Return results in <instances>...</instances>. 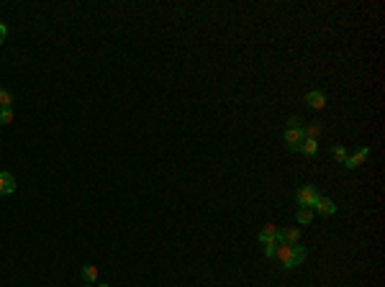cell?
<instances>
[{
    "label": "cell",
    "mask_w": 385,
    "mask_h": 287,
    "mask_svg": "<svg viewBox=\"0 0 385 287\" xmlns=\"http://www.w3.org/2000/svg\"><path fill=\"white\" fill-rule=\"evenodd\" d=\"M298 151L305 154V156H314V154L319 151V141H316V139H303V144H300Z\"/></svg>",
    "instance_id": "ba28073f"
},
{
    "label": "cell",
    "mask_w": 385,
    "mask_h": 287,
    "mask_svg": "<svg viewBox=\"0 0 385 287\" xmlns=\"http://www.w3.org/2000/svg\"><path fill=\"white\" fill-rule=\"evenodd\" d=\"M275 259H280V264H283L285 269H293V267H298V264H295V259H293V246H290V243H285V241L278 246V252H275Z\"/></svg>",
    "instance_id": "3957f363"
},
{
    "label": "cell",
    "mask_w": 385,
    "mask_h": 287,
    "mask_svg": "<svg viewBox=\"0 0 385 287\" xmlns=\"http://www.w3.org/2000/svg\"><path fill=\"white\" fill-rule=\"evenodd\" d=\"M283 241L285 243H300V228H288V231H283Z\"/></svg>",
    "instance_id": "8fae6325"
},
{
    "label": "cell",
    "mask_w": 385,
    "mask_h": 287,
    "mask_svg": "<svg viewBox=\"0 0 385 287\" xmlns=\"http://www.w3.org/2000/svg\"><path fill=\"white\" fill-rule=\"evenodd\" d=\"M370 156V146H362V149H357L352 156H346L344 159V167L346 170H357L360 167V164H365V159Z\"/></svg>",
    "instance_id": "5b68a950"
},
{
    "label": "cell",
    "mask_w": 385,
    "mask_h": 287,
    "mask_svg": "<svg viewBox=\"0 0 385 287\" xmlns=\"http://www.w3.org/2000/svg\"><path fill=\"white\" fill-rule=\"evenodd\" d=\"M6 36H8V28H6V23H3V21H0V44L6 41Z\"/></svg>",
    "instance_id": "ac0fdd59"
},
{
    "label": "cell",
    "mask_w": 385,
    "mask_h": 287,
    "mask_svg": "<svg viewBox=\"0 0 385 287\" xmlns=\"http://www.w3.org/2000/svg\"><path fill=\"white\" fill-rule=\"evenodd\" d=\"M11 103H13V95L0 88V108H11Z\"/></svg>",
    "instance_id": "5bb4252c"
},
{
    "label": "cell",
    "mask_w": 385,
    "mask_h": 287,
    "mask_svg": "<svg viewBox=\"0 0 385 287\" xmlns=\"http://www.w3.org/2000/svg\"><path fill=\"white\" fill-rule=\"evenodd\" d=\"M11 120H13V110H11V108H0V123L8 126Z\"/></svg>",
    "instance_id": "e0dca14e"
},
{
    "label": "cell",
    "mask_w": 385,
    "mask_h": 287,
    "mask_svg": "<svg viewBox=\"0 0 385 287\" xmlns=\"http://www.w3.org/2000/svg\"><path fill=\"white\" fill-rule=\"evenodd\" d=\"M95 287H110V284H108V282H98Z\"/></svg>",
    "instance_id": "d6986e66"
},
{
    "label": "cell",
    "mask_w": 385,
    "mask_h": 287,
    "mask_svg": "<svg viewBox=\"0 0 385 287\" xmlns=\"http://www.w3.org/2000/svg\"><path fill=\"white\" fill-rule=\"evenodd\" d=\"M83 279H85L88 284H95V282H98V267L85 264V267H83Z\"/></svg>",
    "instance_id": "30bf717a"
},
{
    "label": "cell",
    "mask_w": 385,
    "mask_h": 287,
    "mask_svg": "<svg viewBox=\"0 0 385 287\" xmlns=\"http://www.w3.org/2000/svg\"><path fill=\"white\" fill-rule=\"evenodd\" d=\"M293 259H295V264H300V262L305 259V246H300V243H293Z\"/></svg>",
    "instance_id": "4fadbf2b"
},
{
    "label": "cell",
    "mask_w": 385,
    "mask_h": 287,
    "mask_svg": "<svg viewBox=\"0 0 385 287\" xmlns=\"http://www.w3.org/2000/svg\"><path fill=\"white\" fill-rule=\"evenodd\" d=\"M16 190V177L11 172H0V195H11Z\"/></svg>",
    "instance_id": "52a82bcc"
},
{
    "label": "cell",
    "mask_w": 385,
    "mask_h": 287,
    "mask_svg": "<svg viewBox=\"0 0 385 287\" xmlns=\"http://www.w3.org/2000/svg\"><path fill=\"white\" fill-rule=\"evenodd\" d=\"M311 211H316L319 216H334V213H336V202H334L331 197H321V195H319Z\"/></svg>",
    "instance_id": "277c9868"
},
{
    "label": "cell",
    "mask_w": 385,
    "mask_h": 287,
    "mask_svg": "<svg viewBox=\"0 0 385 287\" xmlns=\"http://www.w3.org/2000/svg\"><path fill=\"white\" fill-rule=\"evenodd\" d=\"M305 103L311 105L314 110H321V108L326 105V95H324L321 90H311V93L305 95Z\"/></svg>",
    "instance_id": "8992f818"
},
{
    "label": "cell",
    "mask_w": 385,
    "mask_h": 287,
    "mask_svg": "<svg viewBox=\"0 0 385 287\" xmlns=\"http://www.w3.org/2000/svg\"><path fill=\"white\" fill-rule=\"evenodd\" d=\"M273 236H278V228H275L273 223H267V226L259 231V241H264V238H273Z\"/></svg>",
    "instance_id": "7c38bea8"
},
{
    "label": "cell",
    "mask_w": 385,
    "mask_h": 287,
    "mask_svg": "<svg viewBox=\"0 0 385 287\" xmlns=\"http://www.w3.org/2000/svg\"><path fill=\"white\" fill-rule=\"evenodd\" d=\"M85 287H95V284H85Z\"/></svg>",
    "instance_id": "ffe728a7"
},
{
    "label": "cell",
    "mask_w": 385,
    "mask_h": 287,
    "mask_svg": "<svg viewBox=\"0 0 385 287\" xmlns=\"http://www.w3.org/2000/svg\"><path fill=\"white\" fill-rule=\"evenodd\" d=\"M303 134H305V139H316V136L321 134V126H316V123H311V126H305V129H303Z\"/></svg>",
    "instance_id": "9a60e30c"
},
{
    "label": "cell",
    "mask_w": 385,
    "mask_h": 287,
    "mask_svg": "<svg viewBox=\"0 0 385 287\" xmlns=\"http://www.w3.org/2000/svg\"><path fill=\"white\" fill-rule=\"evenodd\" d=\"M303 139H305V134H303L300 120H298V118H290V120H288V129H285V134H283L285 146H288L290 151H298L300 144H303Z\"/></svg>",
    "instance_id": "6da1fadb"
},
{
    "label": "cell",
    "mask_w": 385,
    "mask_h": 287,
    "mask_svg": "<svg viewBox=\"0 0 385 287\" xmlns=\"http://www.w3.org/2000/svg\"><path fill=\"white\" fill-rule=\"evenodd\" d=\"M316 197H319L316 185H303V187L295 192V200H298V205H300V208H314Z\"/></svg>",
    "instance_id": "7a4b0ae2"
},
{
    "label": "cell",
    "mask_w": 385,
    "mask_h": 287,
    "mask_svg": "<svg viewBox=\"0 0 385 287\" xmlns=\"http://www.w3.org/2000/svg\"><path fill=\"white\" fill-rule=\"evenodd\" d=\"M331 154H334V159H336V161H341V164H344V159H346V149H344L341 144H336V146L331 149Z\"/></svg>",
    "instance_id": "2e32d148"
},
{
    "label": "cell",
    "mask_w": 385,
    "mask_h": 287,
    "mask_svg": "<svg viewBox=\"0 0 385 287\" xmlns=\"http://www.w3.org/2000/svg\"><path fill=\"white\" fill-rule=\"evenodd\" d=\"M295 221H298L300 226H311V221H314V211H311V208H298Z\"/></svg>",
    "instance_id": "9c48e42d"
}]
</instances>
